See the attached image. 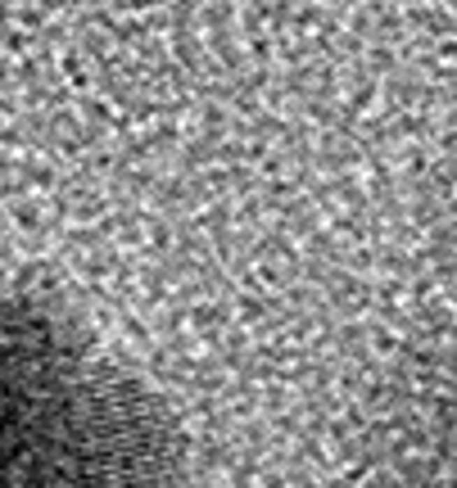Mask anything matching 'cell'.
Returning <instances> with one entry per match:
<instances>
[{"instance_id":"1","label":"cell","mask_w":457,"mask_h":488,"mask_svg":"<svg viewBox=\"0 0 457 488\" xmlns=\"http://www.w3.org/2000/svg\"><path fill=\"white\" fill-rule=\"evenodd\" d=\"M0 488H186L173 411L23 290H0Z\"/></svg>"},{"instance_id":"2","label":"cell","mask_w":457,"mask_h":488,"mask_svg":"<svg viewBox=\"0 0 457 488\" xmlns=\"http://www.w3.org/2000/svg\"><path fill=\"white\" fill-rule=\"evenodd\" d=\"M363 443L371 488H457V343L394 362Z\"/></svg>"},{"instance_id":"3","label":"cell","mask_w":457,"mask_h":488,"mask_svg":"<svg viewBox=\"0 0 457 488\" xmlns=\"http://www.w3.org/2000/svg\"><path fill=\"white\" fill-rule=\"evenodd\" d=\"M444 231H449V249L457 263V154H453V172H449V195H444Z\"/></svg>"}]
</instances>
